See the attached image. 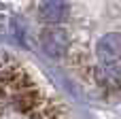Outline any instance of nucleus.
Instances as JSON below:
<instances>
[{
	"instance_id": "3",
	"label": "nucleus",
	"mask_w": 121,
	"mask_h": 119,
	"mask_svg": "<svg viewBox=\"0 0 121 119\" xmlns=\"http://www.w3.org/2000/svg\"><path fill=\"white\" fill-rule=\"evenodd\" d=\"M40 45H43L45 53H47L49 57H53V60L64 57V55L70 51V47H72L70 34H68L64 28H60V26H53V28L43 30V32H40Z\"/></svg>"
},
{
	"instance_id": "4",
	"label": "nucleus",
	"mask_w": 121,
	"mask_h": 119,
	"mask_svg": "<svg viewBox=\"0 0 121 119\" xmlns=\"http://www.w3.org/2000/svg\"><path fill=\"white\" fill-rule=\"evenodd\" d=\"M66 13H68V6H66L64 0H45L40 4V11H38L40 19L47 26H51V28L57 26V23H62L64 17H66Z\"/></svg>"
},
{
	"instance_id": "1",
	"label": "nucleus",
	"mask_w": 121,
	"mask_h": 119,
	"mask_svg": "<svg viewBox=\"0 0 121 119\" xmlns=\"http://www.w3.org/2000/svg\"><path fill=\"white\" fill-rule=\"evenodd\" d=\"M0 119H70L66 106L13 55H0Z\"/></svg>"
},
{
	"instance_id": "2",
	"label": "nucleus",
	"mask_w": 121,
	"mask_h": 119,
	"mask_svg": "<svg viewBox=\"0 0 121 119\" xmlns=\"http://www.w3.org/2000/svg\"><path fill=\"white\" fill-rule=\"evenodd\" d=\"M96 55L100 64V75L108 83L117 85L119 83V34L117 32L104 34L96 47Z\"/></svg>"
}]
</instances>
